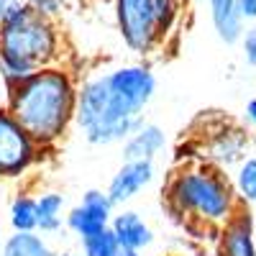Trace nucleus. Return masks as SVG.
<instances>
[{
  "label": "nucleus",
  "mask_w": 256,
  "mask_h": 256,
  "mask_svg": "<svg viewBox=\"0 0 256 256\" xmlns=\"http://www.w3.org/2000/svg\"><path fill=\"white\" fill-rule=\"evenodd\" d=\"M154 92L156 77L148 64H118L92 72L77 88L74 128L92 146L123 144L146 123L144 110Z\"/></svg>",
  "instance_id": "nucleus-1"
},
{
  "label": "nucleus",
  "mask_w": 256,
  "mask_h": 256,
  "mask_svg": "<svg viewBox=\"0 0 256 256\" xmlns=\"http://www.w3.org/2000/svg\"><path fill=\"white\" fill-rule=\"evenodd\" d=\"M77 88L74 74L54 64L10 84L3 105L41 148H52L74 126Z\"/></svg>",
  "instance_id": "nucleus-2"
},
{
  "label": "nucleus",
  "mask_w": 256,
  "mask_h": 256,
  "mask_svg": "<svg viewBox=\"0 0 256 256\" xmlns=\"http://www.w3.org/2000/svg\"><path fill=\"white\" fill-rule=\"evenodd\" d=\"M164 200L190 230H208L216 236L244 208L226 172L208 162H192L174 169L166 180Z\"/></svg>",
  "instance_id": "nucleus-3"
},
{
  "label": "nucleus",
  "mask_w": 256,
  "mask_h": 256,
  "mask_svg": "<svg viewBox=\"0 0 256 256\" xmlns=\"http://www.w3.org/2000/svg\"><path fill=\"white\" fill-rule=\"evenodd\" d=\"M62 54V36L52 18L38 16L28 3L10 0L0 20V82L3 100L10 84L54 67Z\"/></svg>",
  "instance_id": "nucleus-4"
},
{
  "label": "nucleus",
  "mask_w": 256,
  "mask_h": 256,
  "mask_svg": "<svg viewBox=\"0 0 256 256\" xmlns=\"http://www.w3.org/2000/svg\"><path fill=\"white\" fill-rule=\"evenodd\" d=\"M113 8L123 44L134 54H152L162 38L154 0H113Z\"/></svg>",
  "instance_id": "nucleus-5"
},
{
  "label": "nucleus",
  "mask_w": 256,
  "mask_h": 256,
  "mask_svg": "<svg viewBox=\"0 0 256 256\" xmlns=\"http://www.w3.org/2000/svg\"><path fill=\"white\" fill-rule=\"evenodd\" d=\"M41 146L28 136L6 105H0V180H18L38 162Z\"/></svg>",
  "instance_id": "nucleus-6"
},
{
  "label": "nucleus",
  "mask_w": 256,
  "mask_h": 256,
  "mask_svg": "<svg viewBox=\"0 0 256 256\" xmlns=\"http://www.w3.org/2000/svg\"><path fill=\"white\" fill-rule=\"evenodd\" d=\"M113 216H116V205L108 195V190L90 187L82 192V200L67 210V230L74 233L80 241L90 238L95 233L110 228Z\"/></svg>",
  "instance_id": "nucleus-7"
},
{
  "label": "nucleus",
  "mask_w": 256,
  "mask_h": 256,
  "mask_svg": "<svg viewBox=\"0 0 256 256\" xmlns=\"http://www.w3.org/2000/svg\"><path fill=\"white\" fill-rule=\"evenodd\" d=\"M156 177L154 162H123L116 174L108 182V195L116 208H123L126 202H131L141 190H146Z\"/></svg>",
  "instance_id": "nucleus-8"
},
{
  "label": "nucleus",
  "mask_w": 256,
  "mask_h": 256,
  "mask_svg": "<svg viewBox=\"0 0 256 256\" xmlns=\"http://www.w3.org/2000/svg\"><path fill=\"white\" fill-rule=\"evenodd\" d=\"M205 162L218 169H236L248 154V134L238 126L218 128L205 146Z\"/></svg>",
  "instance_id": "nucleus-9"
},
{
  "label": "nucleus",
  "mask_w": 256,
  "mask_h": 256,
  "mask_svg": "<svg viewBox=\"0 0 256 256\" xmlns=\"http://www.w3.org/2000/svg\"><path fill=\"white\" fill-rule=\"evenodd\" d=\"M216 256H256V238H254V218L248 205H244L236 218L226 223L216 236Z\"/></svg>",
  "instance_id": "nucleus-10"
},
{
  "label": "nucleus",
  "mask_w": 256,
  "mask_h": 256,
  "mask_svg": "<svg viewBox=\"0 0 256 256\" xmlns=\"http://www.w3.org/2000/svg\"><path fill=\"white\" fill-rule=\"evenodd\" d=\"M110 230L116 233L120 248H128V251L144 254L154 244V230H152V226H148V220L141 216V212L131 210V208L116 210V216L110 220Z\"/></svg>",
  "instance_id": "nucleus-11"
},
{
  "label": "nucleus",
  "mask_w": 256,
  "mask_h": 256,
  "mask_svg": "<svg viewBox=\"0 0 256 256\" xmlns=\"http://www.w3.org/2000/svg\"><path fill=\"white\" fill-rule=\"evenodd\" d=\"M166 131L159 123H144L136 134L120 144V156L123 162H154L166 148Z\"/></svg>",
  "instance_id": "nucleus-12"
},
{
  "label": "nucleus",
  "mask_w": 256,
  "mask_h": 256,
  "mask_svg": "<svg viewBox=\"0 0 256 256\" xmlns=\"http://www.w3.org/2000/svg\"><path fill=\"white\" fill-rule=\"evenodd\" d=\"M210 6V20L216 28L218 38L223 44H238L244 36V24L246 18L241 13V3L238 0H208Z\"/></svg>",
  "instance_id": "nucleus-13"
},
{
  "label": "nucleus",
  "mask_w": 256,
  "mask_h": 256,
  "mask_svg": "<svg viewBox=\"0 0 256 256\" xmlns=\"http://www.w3.org/2000/svg\"><path fill=\"white\" fill-rule=\"evenodd\" d=\"M38 208V233L54 236L62 228H67V200L59 190H44L36 195Z\"/></svg>",
  "instance_id": "nucleus-14"
},
{
  "label": "nucleus",
  "mask_w": 256,
  "mask_h": 256,
  "mask_svg": "<svg viewBox=\"0 0 256 256\" xmlns=\"http://www.w3.org/2000/svg\"><path fill=\"white\" fill-rule=\"evenodd\" d=\"M0 256H56L46 236L38 230L34 233H10L0 246Z\"/></svg>",
  "instance_id": "nucleus-15"
},
{
  "label": "nucleus",
  "mask_w": 256,
  "mask_h": 256,
  "mask_svg": "<svg viewBox=\"0 0 256 256\" xmlns=\"http://www.w3.org/2000/svg\"><path fill=\"white\" fill-rule=\"evenodd\" d=\"M8 223H10V233H34V230H38L36 198L28 195V192H18L8 205Z\"/></svg>",
  "instance_id": "nucleus-16"
},
{
  "label": "nucleus",
  "mask_w": 256,
  "mask_h": 256,
  "mask_svg": "<svg viewBox=\"0 0 256 256\" xmlns=\"http://www.w3.org/2000/svg\"><path fill=\"white\" fill-rule=\"evenodd\" d=\"M233 190L244 205H256V154H248L236 169L230 172Z\"/></svg>",
  "instance_id": "nucleus-17"
},
{
  "label": "nucleus",
  "mask_w": 256,
  "mask_h": 256,
  "mask_svg": "<svg viewBox=\"0 0 256 256\" xmlns=\"http://www.w3.org/2000/svg\"><path fill=\"white\" fill-rule=\"evenodd\" d=\"M80 251H82V256H118L120 244L116 238V233L110 228H105V230L95 233V236H90V238H82Z\"/></svg>",
  "instance_id": "nucleus-18"
},
{
  "label": "nucleus",
  "mask_w": 256,
  "mask_h": 256,
  "mask_svg": "<svg viewBox=\"0 0 256 256\" xmlns=\"http://www.w3.org/2000/svg\"><path fill=\"white\" fill-rule=\"evenodd\" d=\"M156 6V18H159V31L162 36L172 28V20L177 16V0H154Z\"/></svg>",
  "instance_id": "nucleus-19"
},
{
  "label": "nucleus",
  "mask_w": 256,
  "mask_h": 256,
  "mask_svg": "<svg viewBox=\"0 0 256 256\" xmlns=\"http://www.w3.org/2000/svg\"><path fill=\"white\" fill-rule=\"evenodd\" d=\"M26 3L38 13V16H44V18H56L64 8H67V3L70 0H26Z\"/></svg>",
  "instance_id": "nucleus-20"
},
{
  "label": "nucleus",
  "mask_w": 256,
  "mask_h": 256,
  "mask_svg": "<svg viewBox=\"0 0 256 256\" xmlns=\"http://www.w3.org/2000/svg\"><path fill=\"white\" fill-rule=\"evenodd\" d=\"M241 54H244V62L248 67H256V26L246 28L244 36H241Z\"/></svg>",
  "instance_id": "nucleus-21"
},
{
  "label": "nucleus",
  "mask_w": 256,
  "mask_h": 256,
  "mask_svg": "<svg viewBox=\"0 0 256 256\" xmlns=\"http://www.w3.org/2000/svg\"><path fill=\"white\" fill-rule=\"evenodd\" d=\"M244 120L256 131V98H251V100L246 102V108H244Z\"/></svg>",
  "instance_id": "nucleus-22"
},
{
  "label": "nucleus",
  "mask_w": 256,
  "mask_h": 256,
  "mask_svg": "<svg viewBox=\"0 0 256 256\" xmlns=\"http://www.w3.org/2000/svg\"><path fill=\"white\" fill-rule=\"evenodd\" d=\"M241 3V13L246 20H256V0H238Z\"/></svg>",
  "instance_id": "nucleus-23"
},
{
  "label": "nucleus",
  "mask_w": 256,
  "mask_h": 256,
  "mask_svg": "<svg viewBox=\"0 0 256 256\" xmlns=\"http://www.w3.org/2000/svg\"><path fill=\"white\" fill-rule=\"evenodd\" d=\"M8 6H10V0H0V20H3V16H6Z\"/></svg>",
  "instance_id": "nucleus-24"
},
{
  "label": "nucleus",
  "mask_w": 256,
  "mask_h": 256,
  "mask_svg": "<svg viewBox=\"0 0 256 256\" xmlns=\"http://www.w3.org/2000/svg\"><path fill=\"white\" fill-rule=\"evenodd\" d=\"M118 256H141V254H138V251H128V248H120V251H118Z\"/></svg>",
  "instance_id": "nucleus-25"
},
{
  "label": "nucleus",
  "mask_w": 256,
  "mask_h": 256,
  "mask_svg": "<svg viewBox=\"0 0 256 256\" xmlns=\"http://www.w3.org/2000/svg\"><path fill=\"white\" fill-rule=\"evenodd\" d=\"M56 256H82V251H59Z\"/></svg>",
  "instance_id": "nucleus-26"
},
{
  "label": "nucleus",
  "mask_w": 256,
  "mask_h": 256,
  "mask_svg": "<svg viewBox=\"0 0 256 256\" xmlns=\"http://www.w3.org/2000/svg\"><path fill=\"white\" fill-rule=\"evenodd\" d=\"M3 241H6V238H3V228H0V246H3Z\"/></svg>",
  "instance_id": "nucleus-27"
},
{
  "label": "nucleus",
  "mask_w": 256,
  "mask_h": 256,
  "mask_svg": "<svg viewBox=\"0 0 256 256\" xmlns=\"http://www.w3.org/2000/svg\"><path fill=\"white\" fill-rule=\"evenodd\" d=\"M92 3H108V0H92Z\"/></svg>",
  "instance_id": "nucleus-28"
},
{
  "label": "nucleus",
  "mask_w": 256,
  "mask_h": 256,
  "mask_svg": "<svg viewBox=\"0 0 256 256\" xmlns=\"http://www.w3.org/2000/svg\"><path fill=\"white\" fill-rule=\"evenodd\" d=\"M169 256H182V254H169Z\"/></svg>",
  "instance_id": "nucleus-29"
}]
</instances>
